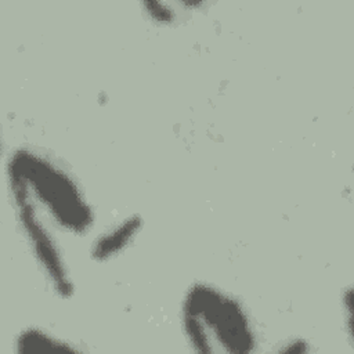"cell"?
Masks as SVG:
<instances>
[{
    "label": "cell",
    "mask_w": 354,
    "mask_h": 354,
    "mask_svg": "<svg viewBox=\"0 0 354 354\" xmlns=\"http://www.w3.org/2000/svg\"><path fill=\"white\" fill-rule=\"evenodd\" d=\"M18 225L51 288L62 297L73 292V283L55 236L43 221L39 209L19 191L11 189Z\"/></svg>",
    "instance_id": "obj_3"
},
{
    "label": "cell",
    "mask_w": 354,
    "mask_h": 354,
    "mask_svg": "<svg viewBox=\"0 0 354 354\" xmlns=\"http://www.w3.org/2000/svg\"><path fill=\"white\" fill-rule=\"evenodd\" d=\"M7 176L10 188L22 192L62 231L84 235L93 227V209L77 181L41 151H14Z\"/></svg>",
    "instance_id": "obj_1"
},
{
    "label": "cell",
    "mask_w": 354,
    "mask_h": 354,
    "mask_svg": "<svg viewBox=\"0 0 354 354\" xmlns=\"http://www.w3.org/2000/svg\"><path fill=\"white\" fill-rule=\"evenodd\" d=\"M145 12L155 21L160 24H169L173 22L176 18L174 8L169 3H162V1H148L144 3Z\"/></svg>",
    "instance_id": "obj_6"
},
{
    "label": "cell",
    "mask_w": 354,
    "mask_h": 354,
    "mask_svg": "<svg viewBox=\"0 0 354 354\" xmlns=\"http://www.w3.org/2000/svg\"><path fill=\"white\" fill-rule=\"evenodd\" d=\"M19 353H51V351H80L72 343L36 326L24 329L15 340Z\"/></svg>",
    "instance_id": "obj_5"
},
{
    "label": "cell",
    "mask_w": 354,
    "mask_h": 354,
    "mask_svg": "<svg viewBox=\"0 0 354 354\" xmlns=\"http://www.w3.org/2000/svg\"><path fill=\"white\" fill-rule=\"evenodd\" d=\"M141 228V218L130 216L122 223L113 225L108 231L102 232L94 242L91 254L98 261L109 260L122 253L138 235Z\"/></svg>",
    "instance_id": "obj_4"
},
{
    "label": "cell",
    "mask_w": 354,
    "mask_h": 354,
    "mask_svg": "<svg viewBox=\"0 0 354 354\" xmlns=\"http://www.w3.org/2000/svg\"><path fill=\"white\" fill-rule=\"evenodd\" d=\"M181 325L199 353L243 354L257 346L253 321L231 293L206 282L188 288L181 303Z\"/></svg>",
    "instance_id": "obj_2"
}]
</instances>
